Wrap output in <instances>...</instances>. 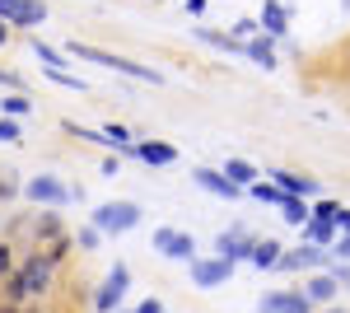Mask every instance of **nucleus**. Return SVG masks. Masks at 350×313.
<instances>
[{
	"mask_svg": "<svg viewBox=\"0 0 350 313\" xmlns=\"http://www.w3.org/2000/svg\"><path fill=\"white\" fill-rule=\"evenodd\" d=\"M70 56L75 61H98V66H108V71H122V75H131V79H145V84H159V75L150 71V66H140V61H126V56H117V52H103V47H89V42H70Z\"/></svg>",
	"mask_w": 350,
	"mask_h": 313,
	"instance_id": "nucleus-1",
	"label": "nucleus"
},
{
	"mask_svg": "<svg viewBox=\"0 0 350 313\" xmlns=\"http://www.w3.org/2000/svg\"><path fill=\"white\" fill-rule=\"evenodd\" d=\"M94 225L103 234H126V229L140 225V206H131V201H108V206L94 210Z\"/></svg>",
	"mask_w": 350,
	"mask_h": 313,
	"instance_id": "nucleus-2",
	"label": "nucleus"
},
{
	"mask_svg": "<svg viewBox=\"0 0 350 313\" xmlns=\"http://www.w3.org/2000/svg\"><path fill=\"white\" fill-rule=\"evenodd\" d=\"M14 276L24 281V290H28V295H52V262L42 258V253L24 258V266H19Z\"/></svg>",
	"mask_w": 350,
	"mask_h": 313,
	"instance_id": "nucleus-3",
	"label": "nucleus"
},
{
	"mask_svg": "<svg viewBox=\"0 0 350 313\" xmlns=\"http://www.w3.org/2000/svg\"><path fill=\"white\" fill-rule=\"evenodd\" d=\"M126 281H131V271L117 262V266L108 271V281H103V290L94 295V309H98V313H112L117 304H122V295H126Z\"/></svg>",
	"mask_w": 350,
	"mask_h": 313,
	"instance_id": "nucleus-4",
	"label": "nucleus"
},
{
	"mask_svg": "<svg viewBox=\"0 0 350 313\" xmlns=\"http://www.w3.org/2000/svg\"><path fill=\"white\" fill-rule=\"evenodd\" d=\"M262 313H313L308 304V295H299V290H275V295H262Z\"/></svg>",
	"mask_w": 350,
	"mask_h": 313,
	"instance_id": "nucleus-5",
	"label": "nucleus"
},
{
	"mask_svg": "<svg viewBox=\"0 0 350 313\" xmlns=\"http://www.w3.org/2000/svg\"><path fill=\"white\" fill-rule=\"evenodd\" d=\"M229 276H234V262L229 258H211V262H191V281H196V286H224V281H229Z\"/></svg>",
	"mask_w": 350,
	"mask_h": 313,
	"instance_id": "nucleus-6",
	"label": "nucleus"
},
{
	"mask_svg": "<svg viewBox=\"0 0 350 313\" xmlns=\"http://www.w3.org/2000/svg\"><path fill=\"white\" fill-rule=\"evenodd\" d=\"M215 248H219V258L239 262V258H252V248H257V238L247 234V229H229V234H219V238H215Z\"/></svg>",
	"mask_w": 350,
	"mask_h": 313,
	"instance_id": "nucleus-7",
	"label": "nucleus"
},
{
	"mask_svg": "<svg viewBox=\"0 0 350 313\" xmlns=\"http://www.w3.org/2000/svg\"><path fill=\"white\" fill-rule=\"evenodd\" d=\"M154 248H159L163 258H191V234H183V229H154Z\"/></svg>",
	"mask_w": 350,
	"mask_h": 313,
	"instance_id": "nucleus-8",
	"label": "nucleus"
},
{
	"mask_svg": "<svg viewBox=\"0 0 350 313\" xmlns=\"http://www.w3.org/2000/svg\"><path fill=\"white\" fill-rule=\"evenodd\" d=\"M24 192L33 197V201H38V206H42V201H47V206H61V201L70 197V192H66V187L56 183V178H47V173H42V178H33V183H28Z\"/></svg>",
	"mask_w": 350,
	"mask_h": 313,
	"instance_id": "nucleus-9",
	"label": "nucleus"
},
{
	"mask_svg": "<svg viewBox=\"0 0 350 313\" xmlns=\"http://www.w3.org/2000/svg\"><path fill=\"white\" fill-rule=\"evenodd\" d=\"M275 187L285 197H318V183L304 178V173H290V168H275Z\"/></svg>",
	"mask_w": 350,
	"mask_h": 313,
	"instance_id": "nucleus-10",
	"label": "nucleus"
},
{
	"mask_svg": "<svg viewBox=\"0 0 350 313\" xmlns=\"http://www.w3.org/2000/svg\"><path fill=\"white\" fill-rule=\"evenodd\" d=\"M191 178H196V183L206 187V192H215V197H224V201H234V197H239V192H243L239 183H229L224 173H215V168H196Z\"/></svg>",
	"mask_w": 350,
	"mask_h": 313,
	"instance_id": "nucleus-11",
	"label": "nucleus"
},
{
	"mask_svg": "<svg viewBox=\"0 0 350 313\" xmlns=\"http://www.w3.org/2000/svg\"><path fill=\"white\" fill-rule=\"evenodd\" d=\"M56 238H66L61 215H56V210H38V243H33V248H52Z\"/></svg>",
	"mask_w": 350,
	"mask_h": 313,
	"instance_id": "nucleus-12",
	"label": "nucleus"
},
{
	"mask_svg": "<svg viewBox=\"0 0 350 313\" xmlns=\"http://www.w3.org/2000/svg\"><path fill=\"white\" fill-rule=\"evenodd\" d=\"M262 28H267L271 38H280V33L290 28V5H280V0H267V5H262Z\"/></svg>",
	"mask_w": 350,
	"mask_h": 313,
	"instance_id": "nucleus-13",
	"label": "nucleus"
},
{
	"mask_svg": "<svg viewBox=\"0 0 350 313\" xmlns=\"http://www.w3.org/2000/svg\"><path fill=\"white\" fill-rule=\"evenodd\" d=\"M336 286H341V281H336L332 271H318V276L308 281V290H304V295H308V304H332V295H336Z\"/></svg>",
	"mask_w": 350,
	"mask_h": 313,
	"instance_id": "nucleus-14",
	"label": "nucleus"
},
{
	"mask_svg": "<svg viewBox=\"0 0 350 313\" xmlns=\"http://www.w3.org/2000/svg\"><path fill=\"white\" fill-rule=\"evenodd\" d=\"M304 238H308V243H318V248H336V225H332V220H308V225H304Z\"/></svg>",
	"mask_w": 350,
	"mask_h": 313,
	"instance_id": "nucleus-15",
	"label": "nucleus"
},
{
	"mask_svg": "<svg viewBox=\"0 0 350 313\" xmlns=\"http://www.w3.org/2000/svg\"><path fill=\"white\" fill-rule=\"evenodd\" d=\"M135 155L145 159V164H173L178 150H173V145H163V140H140V145H135Z\"/></svg>",
	"mask_w": 350,
	"mask_h": 313,
	"instance_id": "nucleus-16",
	"label": "nucleus"
},
{
	"mask_svg": "<svg viewBox=\"0 0 350 313\" xmlns=\"http://www.w3.org/2000/svg\"><path fill=\"white\" fill-rule=\"evenodd\" d=\"M280 258H285V253H280V243H275V238H257V248H252V266H262V271H267V266H280Z\"/></svg>",
	"mask_w": 350,
	"mask_h": 313,
	"instance_id": "nucleus-17",
	"label": "nucleus"
},
{
	"mask_svg": "<svg viewBox=\"0 0 350 313\" xmlns=\"http://www.w3.org/2000/svg\"><path fill=\"white\" fill-rule=\"evenodd\" d=\"M224 178H229V183H239L243 192H247V187L257 183V168H252L247 159H229V164H224Z\"/></svg>",
	"mask_w": 350,
	"mask_h": 313,
	"instance_id": "nucleus-18",
	"label": "nucleus"
},
{
	"mask_svg": "<svg viewBox=\"0 0 350 313\" xmlns=\"http://www.w3.org/2000/svg\"><path fill=\"white\" fill-rule=\"evenodd\" d=\"M42 19H47V5L42 0H19V19H14L19 28H38Z\"/></svg>",
	"mask_w": 350,
	"mask_h": 313,
	"instance_id": "nucleus-19",
	"label": "nucleus"
},
{
	"mask_svg": "<svg viewBox=\"0 0 350 313\" xmlns=\"http://www.w3.org/2000/svg\"><path fill=\"white\" fill-rule=\"evenodd\" d=\"M280 215H285L290 225H299V229H304V225L313 220V210L304 206V197H285V201H280Z\"/></svg>",
	"mask_w": 350,
	"mask_h": 313,
	"instance_id": "nucleus-20",
	"label": "nucleus"
},
{
	"mask_svg": "<svg viewBox=\"0 0 350 313\" xmlns=\"http://www.w3.org/2000/svg\"><path fill=\"white\" fill-rule=\"evenodd\" d=\"M243 52L252 56V61H257V66H275V47H271V38H252V42H243Z\"/></svg>",
	"mask_w": 350,
	"mask_h": 313,
	"instance_id": "nucleus-21",
	"label": "nucleus"
},
{
	"mask_svg": "<svg viewBox=\"0 0 350 313\" xmlns=\"http://www.w3.org/2000/svg\"><path fill=\"white\" fill-rule=\"evenodd\" d=\"M327 66H332L341 79H350V38H341V47H332V52H327Z\"/></svg>",
	"mask_w": 350,
	"mask_h": 313,
	"instance_id": "nucleus-22",
	"label": "nucleus"
},
{
	"mask_svg": "<svg viewBox=\"0 0 350 313\" xmlns=\"http://www.w3.org/2000/svg\"><path fill=\"white\" fill-rule=\"evenodd\" d=\"M196 38H201V42H211V47H224V52H239V38H234V33H215V28H196Z\"/></svg>",
	"mask_w": 350,
	"mask_h": 313,
	"instance_id": "nucleus-23",
	"label": "nucleus"
},
{
	"mask_svg": "<svg viewBox=\"0 0 350 313\" xmlns=\"http://www.w3.org/2000/svg\"><path fill=\"white\" fill-rule=\"evenodd\" d=\"M24 281H19V276H5V286H0V304H14V309H19V304H24Z\"/></svg>",
	"mask_w": 350,
	"mask_h": 313,
	"instance_id": "nucleus-24",
	"label": "nucleus"
},
{
	"mask_svg": "<svg viewBox=\"0 0 350 313\" xmlns=\"http://www.w3.org/2000/svg\"><path fill=\"white\" fill-rule=\"evenodd\" d=\"M33 52H38V61H42L47 71H61V66H66V61H61V52H56V47H47L42 38H33Z\"/></svg>",
	"mask_w": 350,
	"mask_h": 313,
	"instance_id": "nucleus-25",
	"label": "nucleus"
},
{
	"mask_svg": "<svg viewBox=\"0 0 350 313\" xmlns=\"http://www.w3.org/2000/svg\"><path fill=\"white\" fill-rule=\"evenodd\" d=\"M247 192H252L257 201H267V206H280V201H285V192H280V187H275V183H252V187H247Z\"/></svg>",
	"mask_w": 350,
	"mask_h": 313,
	"instance_id": "nucleus-26",
	"label": "nucleus"
},
{
	"mask_svg": "<svg viewBox=\"0 0 350 313\" xmlns=\"http://www.w3.org/2000/svg\"><path fill=\"white\" fill-rule=\"evenodd\" d=\"M70 248H75V238H70V234H66V238H56V243H52V248H38V253H42V258H47V262H52V266H56V262H61V258H66V253H70Z\"/></svg>",
	"mask_w": 350,
	"mask_h": 313,
	"instance_id": "nucleus-27",
	"label": "nucleus"
},
{
	"mask_svg": "<svg viewBox=\"0 0 350 313\" xmlns=\"http://www.w3.org/2000/svg\"><path fill=\"white\" fill-rule=\"evenodd\" d=\"M19 197V178H14V168H0V201H14Z\"/></svg>",
	"mask_w": 350,
	"mask_h": 313,
	"instance_id": "nucleus-28",
	"label": "nucleus"
},
{
	"mask_svg": "<svg viewBox=\"0 0 350 313\" xmlns=\"http://www.w3.org/2000/svg\"><path fill=\"white\" fill-rule=\"evenodd\" d=\"M126 140H131V131L122 127V122H108L103 127V145H126Z\"/></svg>",
	"mask_w": 350,
	"mask_h": 313,
	"instance_id": "nucleus-29",
	"label": "nucleus"
},
{
	"mask_svg": "<svg viewBox=\"0 0 350 313\" xmlns=\"http://www.w3.org/2000/svg\"><path fill=\"white\" fill-rule=\"evenodd\" d=\"M98 234H103V229H98V225H89V229H80V234H75V243H80L84 253H94V248H98Z\"/></svg>",
	"mask_w": 350,
	"mask_h": 313,
	"instance_id": "nucleus-30",
	"label": "nucleus"
},
{
	"mask_svg": "<svg viewBox=\"0 0 350 313\" xmlns=\"http://www.w3.org/2000/svg\"><path fill=\"white\" fill-rule=\"evenodd\" d=\"M14 276V243H0V281Z\"/></svg>",
	"mask_w": 350,
	"mask_h": 313,
	"instance_id": "nucleus-31",
	"label": "nucleus"
},
{
	"mask_svg": "<svg viewBox=\"0 0 350 313\" xmlns=\"http://www.w3.org/2000/svg\"><path fill=\"white\" fill-rule=\"evenodd\" d=\"M257 28H262V19H239V24L229 28V33H234V38H247V42H252V33H257Z\"/></svg>",
	"mask_w": 350,
	"mask_h": 313,
	"instance_id": "nucleus-32",
	"label": "nucleus"
},
{
	"mask_svg": "<svg viewBox=\"0 0 350 313\" xmlns=\"http://www.w3.org/2000/svg\"><path fill=\"white\" fill-rule=\"evenodd\" d=\"M336 210H341V201H318L313 206V220H336Z\"/></svg>",
	"mask_w": 350,
	"mask_h": 313,
	"instance_id": "nucleus-33",
	"label": "nucleus"
},
{
	"mask_svg": "<svg viewBox=\"0 0 350 313\" xmlns=\"http://www.w3.org/2000/svg\"><path fill=\"white\" fill-rule=\"evenodd\" d=\"M0 19L14 24V19H19V0H0Z\"/></svg>",
	"mask_w": 350,
	"mask_h": 313,
	"instance_id": "nucleus-34",
	"label": "nucleus"
},
{
	"mask_svg": "<svg viewBox=\"0 0 350 313\" xmlns=\"http://www.w3.org/2000/svg\"><path fill=\"white\" fill-rule=\"evenodd\" d=\"M5 103V112H28V99L24 94H10V99H0Z\"/></svg>",
	"mask_w": 350,
	"mask_h": 313,
	"instance_id": "nucleus-35",
	"label": "nucleus"
},
{
	"mask_svg": "<svg viewBox=\"0 0 350 313\" xmlns=\"http://www.w3.org/2000/svg\"><path fill=\"white\" fill-rule=\"evenodd\" d=\"M0 140H24V131H19L14 122H10V117H5V122H0Z\"/></svg>",
	"mask_w": 350,
	"mask_h": 313,
	"instance_id": "nucleus-36",
	"label": "nucleus"
},
{
	"mask_svg": "<svg viewBox=\"0 0 350 313\" xmlns=\"http://www.w3.org/2000/svg\"><path fill=\"white\" fill-rule=\"evenodd\" d=\"M332 225H336V234H350V210L341 206V210H336V220H332Z\"/></svg>",
	"mask_w": 350,
	"mask_h": 313,
	"instance_id": "nucleus-37",
	"label": "nucleus"
},
{
	"mask_svg": "<svg viewBox=\"0 0 350 313\" xmlns=\"http://www.w3.org/2000/svg\"><path fill=\"white\" fill-rule=\"evenodd\" d=\"M0 84H5V89H14V94H19V75H14V71H5V66H0Z\"/></svg>",
	"mask_w": 350,
	"mask_h": 313,
	"instance_id": "nucleus-38",
	"label": "nucleus"
},
{
	"mask_svg": "<svg viewBox=\"0 0 350 313\" xmlns=\"http://www.w3.org/2000/svg\"><path fill=\"white\" fill-rule=\"evenodd\" d=\"M332 253H336V258H346V262H350V234H341V238H336V248H332Z\"/></svg>",
	"mask_w": 350,
	"mask_h": 313,
	"instance_id": "nucleus-39",
	"label": "nucleus"
},
{
	"mask_svg": "<svg viewBox=\"0 0 350 313\" xmlns=\"http://www.w3.org/2000/svg\"><path fill=\"white\" fill-rule=\"evenodd\" d=\"M135 313H163V304H159V299H145V304H140Z\"/></svg>",
	"mask_w": 350,
	"mask_h": 313,
	"instance_id": "nucleus-40",
	"label": "nucleus"
},
{
	"mask_svg": "<svg viewBox=\"0 0 350 313\" xmlns=\"http://www.w3.org/2000/svg\"><path fill=\"white\" fill-rule=\"evenodd\" d=\"M5 42H14V33H10V24L0 19V47H5Z\"/></svg>",
	"mask_w": 350,
	"mask_h": 313,
	"instance_id": "nucleus-41",
	"label": "nucleus"
},
{
	"mask_svg": "<svg viewBox=\"0 0 350 313\" xmlns=\"http://www.w3.org/2000/svg\"><path fill=\"white\" fill-rule=\"evenodd\" d=\"M206 10V0H187V14H201Z\"/></svg>",
	"mask_w": 350,
	"mask_h": 313,
	"instance_id": "nucleus-42",
	"label": "nucleus"
},
{
	"mask_svg": "<svg viewBox=\"0 0 350 313\" xmlns=\"http://www.w3.org/2000/svg\"><path fill=\"white\" fill-rule=\"evenodd\" d=\"M0 313H19V309H14V304H0Z\"/></svg>",
	"mask_w": 350,
	"mask_h": 313,
	"instance_id": "nucleus-43",
	"label": "nucleus"
},
{
	"mask_svg": "<svg viewBox=\"0 0 350 313\" xmlns=\"http://www.w3.org/2000/svg\"><path fill=\"white\" fill-rule=\"evenodd\" d=\"M24 313H47V309H24Z\"/></svg>",
	"mask_w": 350,
	"mask_h": 313,
	"instance_id": "nucleus-44",
	"label": "nucleus"
},
{
	"mask_svg": "<svg viewBox=\"0 0 350 313\" xmlns=\"http://www.w3.org/2000/svg\"><path fill=\"white\" fill-rule=\"evenodd\" d=\"M323 313H341V309H323Z\"/></svg>",
	"mask_w": 350,
	"mask_h": 313,
	"instance_id": "nucleus-45",
	"label": "nucleus"
}]
</instances>
